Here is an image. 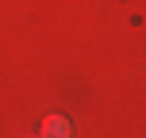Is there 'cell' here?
I'll return each mask as SVG.
<instances>
[{"mask_svg":"<svg viewBox=\"0 0 146 138\" xmlns=\"http://www.w3.org/2000/svg\"><path fill=\"white\" fill-rule=\"evenodd\" d=\"M42 138H69V119L66 115H46L42 119Z\"/></svg>","mask_w":146,"mask_h":138,"instance_id":"6da1fadb","label":"cell"}]
</instances>
